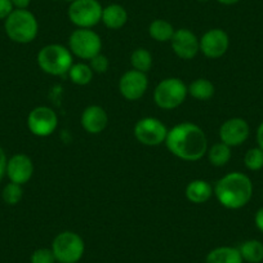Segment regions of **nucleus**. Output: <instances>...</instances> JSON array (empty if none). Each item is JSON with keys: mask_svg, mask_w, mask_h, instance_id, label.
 Returning a JSON list of instances; mask_svg holds the SVG:
<instances>
[{"mask_svg": "<svg viewBox=\"0 0 263 263\" xmlns=\"http://www.w3.org/2000/svg\"><path fill=\"white\" fill-rule=\"evenodd\" d=\"M69 77L71 82L77 85H87L92 82L93 71L89 65L85 63H75L69 70Z\"/></svg>", "mask_w": 263, "mask_h": 263, "instance_id": "b1692460", "label": "nucleus"}, {"mask_svg": "<svg viewBox=\"0 0 263 263\" xmlns=\"http://www.w3.org/2000/svg\"><path fill=\"white\" fill-rule=\"evenodd\" d=\"M54 254L52 249L48 248H39L31 254V263H55Z\"/></svg>", "mask_w": 263, "mask_h": 263, "instance_id": "cd10ccee", "label": "nucleus"}, {"mask_svg": "<svg viewBox=\"0 0 263 263\" xmlns=\"http://www.w3.org/2000/svg\"><path fill=\"white\" fill-rule=\"evenodd\" d=\"M70 52L82 60H92L100 54L102 42L97 32L90 29H78L69 37Z\"/></svg>", "mask_w": 263, "mask_h": 263, "instance_id": "6e6552de", "label": "nucleus"}, {"mask_svg": "<svg viewBox=\"0 0 263 263\" xmlns=\"http://www.w3.org/2000/svg\"><path fill=\"white\" fill-rule=\"evenodd\" d=\"M16 9H26L30 6L31 0H11Z\"/></svg>", "mask_w": 263, "mask_h": 263, "instance_id": "473e14b6", "label": "nucleus"}, {"mask_svg": "<svg viewBox=\"0 0 263 263\" xmlns=\"http://www.w3.org/2000/svg\"><path fill=\"white\" fill-rule=\"evenodd\" d=\"M244 164L249 171H260L263 168V150L259 147L249 148L244 156Z\"/></svg>", "mask_w": 263, "mask_h": 263, "instance_id": "a878e982", "label": "nucleus"}, {"mask_svg": "<svg viewBox=\"0 0 263 263\" xmlns=\"http://www.w3.org/2000/svg\"><path fill=\"white\" fill-rule=\"evenodd\" d=\"M24 196V190H22L21 184L18 183H11L7 184L3 190V200L6 201L8 205H16L22 200Z\"/></svg>", "mask_w": 263, "mask_h": 263, "instance_id": "bb28decb", "label": "nucleus"}, {"mask_svg": "<svg viewBox=\"0 0 263 263\" xmlns=\"http://www.w3.org/2000/svg\"><path fill=\"white\" fill-rule=\"evenodd\" d=\"M32 173H34V164L31 159L25 154H17L12 156L7 163L6 174L13 183L22 186L31 179Z\"/></svg>", "mask_w": 263, "mask_h": 263, "instance_id": "2eb2a0df", "label": "nucleus"}, {"mask_svg": "<svg viewBox=\"0 0 263 263\" xmlns=\"http://www.w3.org/2000/svg\"><path fill=\"white\" fill-rule=\"evenodd\" d=\"M174 27L165 20H155L148 26V34L154 40L160 43L171 42L174 35Z\"/></svg>", "mask_w": 263, "mask_h": 263, "instance_id": "412c9836", "label": "nucleus"}, {"mask_svg": "<svg viewBox=\"0 0 263 263\" xmlns=\"http://www.w3.org/2000/svg\"><path fill=\"white\" fill-rule=\"evenodd\" d=\"M189 95L186 84L178 78H168L156 85L154 100L160 108L173 110L181 106Z\"/></svg>", "mask_w": 263, "mask_h": 263, "instance_id": "423d86ee", "label": "nucleus"}, {"mask_svg": "<svg viewBox=\"0 0 263 263\" xmlns=\"http://www.w3.org/2000/svg\"><path fill=\"white\" fill-rule=\"evenodd\" d=\"M166 147L177 158L186 161L200 160L208 153V140L196 124L182 123L168 130Z\"/></svg>", "mask_w": 263, "mask_h": 263, "instance_id": "f257e3e1", "label": "nucleus"}, {"mask_svg": "<svg viewBox=\"0 0 263 263\" xmlns=\"http://www.w3.org/2000/svg\"><path fill=\"white\" fill-rule=\"evenodd\" d=\"M63 2H69V3H72V2H75V0H63Z\"/></svg>", "mask_w": 263, "mask_h": 263, "instance_id": "c9c22d12", "label": "nucleus"}, {"mask_svg": "<svg viewBox=\"0 0 263 263\" xmlns=\"http://www.w3.org/2000/svg\"><path fill=\"white\" fill-rule=\"evenodd\" d=\"M108 66H110V62H108V58L103 54H97L90 60V69H92L93 72H97V74H105L108 70Z\"/></svg>", "mask_w": 263, "mask_h": 263, "instance_id": "c85d7f7f", "label": "nucleus"}, {"mask_svg": "<svg viewBox=\"0 0 263 263\" xmlns=\"http://www.w3.org/2000/svg\"><path fill=\"white\" fill-rule=\"evenodd\" d=\"M137 141L146 146H159L165 142L168 129L156 118H143L135 126Z\"/></svg>", "mask_w": 263, "mask_h": 263, "instance_id": "1a4fd4ad", "label": "nucleus"}, {"mask_svg": "<svg viewBox=\"0 0 263 263\" xmlns=\"http://www.w3.org/2000/svg\"><path fill=\"white\" fill-rule=\"evenodd\" d=\"M214 195L222 206L240 209L247 205L253 196L252 179L244 173L232 172L217 182Z\"/></svg>", "mask_w": 263, "mask_h": 263, "instance_id": "f03ea898", "label": "nucleus"}, {"mask_svg": "<svg viewBox=\"0 0 263 263\" xmlns=\"http://www.w3.org/2000/svg\"><path fill=\"white\" fill-rule=\"evenodd\" d=\"M7 163H8V160H7L6 153L3 151V148L0 147V181L3 179L4 174H6Z\"/></svg>", "mask_w": 263, "mask_h": 263, "instance_id": "7c9ffc66", "label": "nucleus"}, {"mask_svg": "<svg viewBox=\"0 0 263 263\" xmlns=\"http://www.w3.org/2000/svg\"><path fill=\"white\" fill-rule=\"evenodd\" d=\"M171 43L173 52L182 60H192L200 50L199 39L189 29H179L174 31Z\"/></svg>", "mask_w": 263, "mask_h": 263, "instance_id": "4468645a", "label": "nucleus"}, {"mask_svg": "<svg viewBox=\"0 0 263 263\" xmlns=\"http://www.w3.org/2000/svg\"><path fill=\"white\" fill-rule=\"evenodd\" d=\"M217 2L223 4V6H234V4L239 3L240 0H217Z\"/></svg>", "mask_w": 263, "mask_h": 263, "instance_id": "f704fd0d", "label": "nucleus"}, {"mask_svg": "<svg viewBox=\"0 0 263 263\" xmlns=\"http://www.w3.org/2000/svg\"><path fill=\"white\" fill-rule=\"evenodd\" d=\"M257 142H258V147L260 150H263V121L259 124L257 129Z\"/></svg>", "mask_w": 263, "mask_h": 263, "instance_id": "72a5a7b5", "label": "nucleus"}, {"mask_svg": "<svg viewBox=\"0 0 263 263\" xmlns=\"http://www.w3.org/2000/svg\"><path fill=\"white\" fill-rule=\"evenodd\" d=\"M213 195V187L204 179L191 181L186 187V197L194 204H204Z\"/></svg>", "mask_w": 263, "mask_h": 263, "instance_id": "f3484780", "label": "nucleus"}, {"mask_svg": "<svg viewBox=\"0 0 263 263\" xmlns=\"http://www.w3.org/2000/svg\"><path fill=\"white\" fill-rule=\"evenodd\" d=\"M50 249L58 263H78L84 255L85 244L77 232L63 231L54 237Z\"/></svg>", "mask_w": 263, "mask_h": 263, "instance_id": "39448f33", "label": "nucleus"}, {"mask_svg": "<svg viewBox=\"0 0 263 263\" xmlns=\"http://www.w3.org/2000/svg\"><path fill=\"white\" fill-rule=\"evenodd\" d=\"M250 135V126L247 120L241 118H232L224 121L219 128L221 142L230 147L242 145Z\"/></svg>", "mask_w": 263, "mask_h": 263, "instance_id": "9b49d317", "label": "nucleus"}, {"mask_svg": "<svg viewBox=\"0 0 263 263\" xmlns=\"http://www.w3.org/2000/svg\"><path fill=\"white\" fill-rule=\"evenodd\" d=\"M4 26L9 39L20 44L31 43L39 31L37 20L27 9H14L6 18Z\"/></svg>", "mask_w": 263, "mask_h": 263, "instance_id": "7ed1b4c3", "label": "nucleus"}, {"mask_svg": "<svg viewBox=\"0 0 263 263\" xmlns=\"http://www.w3.org/2000/svg\"><path fill=\"white\" fill-rule=\"evenodd\" d=\"M187 90H189V95L191 97L196 98V100L205 101L213 97L216 88H214L213 83L209 82L208 79H196L190 84Z\"/></svg>", "mask_w": 263, "mask_h": 263, "instance_id": "4be33fe9", "label": "nucleus"}, {"mask_svg": "<svg viewBox=\"0 0 263 263\" xmlns=\"http://www.w3.org/2000/svg\"><path fill=\"white\" fill-rule=\"evenodd\" d=\"M58 118L54 111L47 106L35 107L27 118V126L32 135L37 137H48L55 130Z\"/></svg>", "mask_w": 263, "mask_h": 263, "instance_id": "9d476101", "label": "nucleus"}, {"mask_svg": "<svg viewBox=\"0 0 263 263\" xmlns=\"http://www.w3.org/2000/svg\"><path fill=\"white\" fill-rule=\"evenodd\" d=\"M148 80L145 72L130 70L126 71L119 80V90L128 101H137L146 93Z\"/></svg>", "mask_w": 263, "mask_h": 263, "instance_id": "f8f14e48", "label": "nucleus"}, {"mask_svg": "<svg viewBox=\"0 0 263 263\" xmlns=\"http://www.w3.org/2000/svg\"><path fill=\"white\" fill-rule=\"evenodd\" d=\"M254 222H255V226H257V229L263 234V206L262 208L258 209L257 213H255Z\"/></svg>", "mask_w": 263, "mask_h": 263, "instance_id": "2f4dec72", "label": "nucleus"}, {"mask_svg": "<svg viewBox=\"0 0 263 263\" xmlns=\"http://www.w3.org/2000/svg\"><path fill=\"white\" fill-rule=\"evenodd\" d=\"M13 8L11 0H0V20H6L14 11Z\"/></svg>", "mask_w": 263, "mask_h": 263, "instance_id": "c756f323", "label": "nucleus"}, {"mask_svg": "<svg viewBox=\"0 0 263 263\" xmlns=\"http://www.w3.org/2000/svg\"><path fill=\"white\" fill-rule=\"evenodd\" d=\"M108 116L101 106H88L82 114V125L90 135H98L107 126Z\"/></svg>", "mask_w": 263, "mask_h": 263, "instance_id": "dca6fc26", "label": "nucleus"}, {"mask_svg": "<svg viewBox=\"0 0 263 263\" xmlns=\"http://www.w3.org/2000/svg\"><path fill=\"white\" fill-rule=\"evenodd\" d=\"M205 263H244V260L237 248L218 247L208 253Z\"/></svg>", "mask_w": 263, "mask_h": 263, "instance_id": "6ab92c4d", "label": "nucleus"}, {"mask_svg": "<svg viewBox=\"0 0 263 263\" xmlns=\"http://www.w3.org/2000/svg\"><path fill=\"white\" fill-rule=\"evenodd\" d=\"M102 6L98 0H75L69 7V18L79 29H90L100 24Z\"/></svg>", "mask_w": 263, "mask_h": 263, "instance_id": "0eeeda50", "label": "nucleus"}, {"mask_svg": "<svg viewBox=\"0 0 263 263\" xmlns=\"http://www.w3.org/2000/svg\"><path fill=\"white\" fill-rule=\"evenodd\" d=\"M237 249L244 262L260 263L263 260V242L259 240H247Z\"/></svg>", "mask_w": 263, "mask_h": 263, "instance_id": "aec40b11", "label": "nucleus"}, {"mask_svg": "<svg viewBox=\"0 0 263 263\" xmlns=\"http://www.w3.org/2000/svg\"><path fill=\"white\" fill-rule=\"evenodd\" d=\"M130 63L133 69L141 72H147L153 66V55L145 48H138L130 55Z\"/></svg>", "mask_w": 263, "mask_h": 263, "instance_id": "393cba45", "label": "nucleus"}, {"mask_svg": "<svg viewBox=\"0 0 263 263\" xmlns=\"http://www.w3.org/2000/svg\"><path fill=\"white\" fill-rule=\"evenodd\" d=\"M101 21L107 29L119 30L128 21V13H126L125 8L120 4H110V6L103 8Z\"/></svg>", "mask_w": 263, "mask_h": 263, "instance_id": "a211bd4d", "label": "nucleus"}, {"mask_svg": "<svg viewBox=\"0 0 263 263\" xmlns=\"http://www.w3.org/2000/svg\"><path fill=\"white\" fill-rule=\"evenodd\" d=\"M37 63L43 71L53 77L67 74L74 65L70 49L60 44H49L42 48L37 53Z\"/></svg>", "mask_w": 263, "mask_h": 263, "instance_id": "20e7f679", "label": "nucleus"}, {"mask_svg": "<svg viewBox=\"0 0 263 263\" xmlns=\"http://www.w3.org/2000/svg\"><path fill=\"white\" fill-rule=\"evenodd\" d=\"M197 2H209V0H197Z\"/></svg>", "mask_w": 263, "mask_h": 263, "instance_id": "e433bc0d", "label": "nucleus"}, {"mask_svg": "<svg viewBox=\"0 0 263 263\" xmlns=\"http://www.w3.org/2000/svg\"><path fill=\"white\" fill-rule=\"evenodd\" d=\"M230 45L229 35L221 29H212L206 31L199 40L200 52L208 58H219L227 52Z\"/></svg>", "mask_w": 263, "mask_h": 263, "instance_id": "ddd939ff", "label": "nucleus"}, {"mask_svg": "<svg viewBox=\"0 0 263 263\" xmlns=\"http://www.w3.org/2000/svg\"><path fill=\"white\" fill-rule=\"evenodd\" d=\"M208 159L212 165L224 166L231 159V147L223 142L216 143L208 151Z\"/></svg>", "mask_w": 263, "mask_h": 263, "instance_id": "5701e85b", "label": "nucleus"}]
</instances>
